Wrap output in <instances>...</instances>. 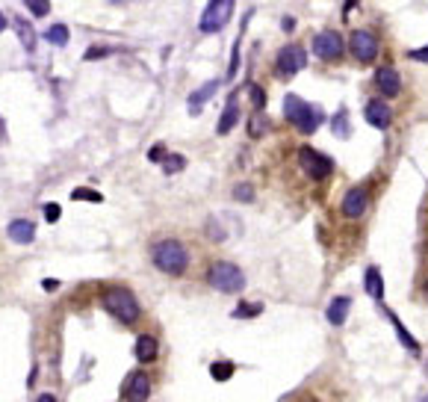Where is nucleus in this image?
Here are the masks:
<instances>
[{
  "label": "nucleus",
  "mask_w": 428,
  "mask_h": 402,
  "mask_svg": "<svg viewBox=\"0 0 428 402\" xmlns=\"http://www.w3.org/2000/svg\"><path fill=\"white\" fill-rule=\"evenodd\" d=\"M420 402H428V397H423V399H420Z\"/></svg>",
  "instance_id": "nucleus-40"
},
{
  "label": "nucleus",
  "mask_w": 428,
  "mask_h": 402,
  "mask_svg": "<svg viewBox=\"0 0 428 402\" xmlns=\"http://www.w3.org/2000/svg\"><path fill=\"white\" fill-rule=\"evenodd\" d=\"M12 27H15L18 38H21V45L27 47V51H33V47H36V33H33V24H27L24 18H12Z\"/></svg>",
  "instance_id": "nucleus-20"
},
{
  "label": "nucleus",
  "mask_w": 428,
  "mask_h": 402,
  "mask_svg": "<svg viewBox=\"0 0 428 402\" xmlns=\"http://www.w3.org/2000/svg\"><path fill=\"white\" fill-rule=\"evenodd\" d=\"M236 372V367L231 364V361H216V364H210V376L216 381H227Z\"/></svg>",
  "instance_id": "nucleus-23"
},
{
  "label": "nucleus",
  "mask_w": 428,
  "mask_h": 402,
  "mask_svg": "<svg viewBox=\"0 0 428 402\" xmlns=\"http://www.w3.org/2000/svg\"><path fill=\"white\" fill-rule=\"evenodd\" d=\"M307 65V51L302 45H286L281 47L275 60V68H278V77H295L302 68Z\"/></svg>",
  "instance_id": "nucleus-6"
},
{
  "label": "nucleus",
  "mask_w": 428,
  "mask_h": 402,
  "mask_svg": "<svg viewBox=\"0 0 428 402\" xmlns=\"http://www.w3.org/2000/svg\"><path fill=\"white\" fill-rule=\"evenodd\" d=\"M298 163H302V169H304L307 175H311L313 181H325V178H331V169H334L331 157L319 154L316 148H302V151H298Z\"/></svg>",
  "instance_id": "nucleus-7"
},
{
  "label": "nucleus",
  "mask_w": 428,
  "mask_h": 402,
  "mask_svg": "<svg viewBox=\"0 0 428 402\" xmlns=\"http://www.w3.org/2000/svg\"><path fill=\"white\" fill-rule=\"evenodd\" d=\"M363 284H366V293H370L375 302H384V281H381V272H378V267L366 269Z\"/></svg>",
  "instance_id": "nucleus-19"
},
{
  "label": "nucleus",
  "mask_w": 428,
  "mask_h": 402,
  "mask_svg": "<svg viewBox=\"0 0 428 402\" xmlns=\"http://www.w3.org/2000/svg\"><path fill=\"white\" fill-rule=\"evenodd\" d=\"M348 311H352V299H348V296H334L331 302H328V308H325V320L331 322V326H343L346 317H348Z\"/></svg>",
  "instance_id": "nucleus-15"
},
{
  "label": "nucleus",
  "mask_w": 428,
  "mask_h": 402,
  "mask_svg": "<svg viewBox=\"0 0 428 402\" xmlns=\"http://www.w3.org/2000/svg\"><path fill=\"white\" fill-rule=\"evenodd\" d=\"M186 166V157H181V154H168L166 160H163V169L168 172V175H174V172H181Z\"/></svg>",
  "instance_id": "nucleus-26"
},
{
  "label": "nucleus",
  "mask_w": 428,
  "mask_h": 402,
  "mask_svg": "<svg viewBox=\"0 0 428 402\" xmlns=\"http://www.w3.org/2000/svg\"><path fill=\"white\" fill-rule=\"evenodd\" d=\"M207 284L216 287L218 293H240L245 287V276L236 263L216 260V263H210V269H207Z\"/></svg>",
  "instance_id": "nucleus-3"
},
{
  "label": "nucleus",
  "mask_w": 428,
  "mask_h": 402,
  "mask_svg": "<svg viewBox=\"0 0 428 402\" xmlns=\"http://www.w3.org/2000/svg\"><path fill=\"white\" fill-rule=\"evenodd\" d=\"M59 216H63V208H59V204H45V219L47 222H56Z\"/></svg>",
  "instance_id": "nucleus-32"
},
{
  "label": "nucleus",
  "mask_w": 428,
  "mask_h": 402,
  "mask_svg": "<svg viewBox=\"0 0 428 402\" xmlns=\"http://www.w3.org/2000/svg\"><path fill=\"white\" fill-rule=\"evenodd\" d=\"M390 320H393V326H396V337H399V340L405 343V349H411V352H420V343H416L411 335H407V328L402 326V320H399V317H393V313H390Z\"/></svg>",
  "instance_id": "nucleus-22"
},
{
  "label": "nucleus",
  "mask_w": 428,
  "mask_h": 402,
  "mask_svg": "<svg viewBox=\"0 0 428 402\" xmlns=\"http://www.w3.org/2000/svg\"><path fill=\"white\" fill-rule=\"evenodd\" d=\"M260 313H263V305H260V302H243V305L236 308L231 317H234V320H251V317H260Z\"/></svg>",
  "instance_id": "nucleus-21"
},
{
  "label": "nucleus",
  "mask_w": 428,
  "mask_h": 402,
  "mask_svg": "<svg viewBox=\"0 0 428 402\" xmlns=\"http://www.w3.org/2000/svg\"><path fill=\"white\" fill-rule=\"evenodd\" d=\"M366 208H370V195H366L363 186H352L340 201V213L346 219H361L366 213Z\"/></svg>",
  "instance_id": "nucleus-11"
},
{
  "label": "nucleus",
  "mask_w": 428,
  "mask_h": 402,
  "mask_svg": "<svg viewBox=\"0 0 428 402\" xmlns=\"http://www.w3.org/2000/svg\"><path fill=\"white\" fill-rule=\"evenodd\" d=\"M366 122L378 127V131H387L393 122V110L387 107V101H370L366 104Z\"/></svg>",
  "instance_id": "nucleus-13"
},
{
  "label": "nucleus",
  "mask_w": 428,
  "mask_h": 402,
  "mask_svg": "<svg viewBox=\"0 0 428 402\" xmlns=\"http://www.w3.org/2000/svg\"><path fill=\"white\" fill-rule=\"evenodd\" d=\"M36 402H56V397H54V394H42V397H38Z\"/></svg>",
  "instance_id": "nucleus-37"
},
{
  "label": "nucleus",
  "mask_w": 428,
  "mask_h": 402,
  "mask_svg": "<svg viewBox=\"0 0 428 402\" xmlns=\"http://www.w3.org/2000/svg\"><path fill=\"white\" fill-rule=\"evenodd\" d=\"M407 56H411L414 63H428V45H425V47H420V51H411Z\"/></svg>",
  "instance_id": "nucleus-34"
},
{
  "label": "nucleus",
  "mask_w": 428,
  "mask_h": 402,
  "mask_svg": "<svg viewBox=\"0 0 428 402\" xmlns=\"http://www.w3.org/2000/svg\"><path fill=\"white\" fill-rule=\"evenodd\" d=\"M106 54H109V47H104V45H95V47H89V51L83 54V60H86V63H92V60H104Z\"/></svg>",
  "instance_id": "nucleus-29"
},
{
  "label": "nucleus",
  "mask_w": 428,
  "mask_h": 402,
  "mask_svg": "<svg viewBox=\"0 0 428 402\" xmlns=\"http://www.w3.org/2000/svg\"><path fill=\"white\" fill-rule=\"evenodd\" d=\"M375 86H378V92H381L384 98H399V92H402V77H399L396 68L384 65V68H378V71H375Z\"/></svg>",
  "instance_id": "nucleus-12"
},
{
  "label": "nucleus",
  "mask_w": 428,
  "mask_h": 402,
  "mask_svg": "<svg viewBox=\"0 0 428 402\" xmlns=\"http://www.w3.org/2000/svg\"><path fill=\"white\" fill-rule=\"evenodd\" d=\"M6 234H9V240L12 243H33V237H36V225L30 222V219H15V222H9V228H6Z\"/></svg>",
  "instance_id": "nucleus-16"
},
{
  "label": "nucleus",
  "mask_w": 428,
  "mask_h": 402,
  "mask_svg": "<svg viewBox=\"0 0 428 402\" xmlns=\"http://www.w3.org/2000/svg\"><path fill=\"white\" fill-rule=\"evenodd\" d=\"M166 148H163V145H154V148L151 151H148V160H151V163H160V160H166Z\"/></svg>",
  "instance_id": "nucleus-33"
},
{
  "label": "nucleus",
  "mask_w": 428,
  "mask_h": 402,
  "mask_svg": "<svg viewBox=\"0 0 428 402\" xmlns=\"http://www.w3.org/2000/svg\"><path fill=\"white\" fill-rule=\"evenodd\" d=\"M248 133H251V136H263V133H266V122H263V115H257V113H254L251 124H248Z\"/></svg>",
  "instance_id": "nucleus-30"
},
{
  "label": "nucleus",
  "mask_w": 428,
  "mask_h": 402,
  "mask_svg": "<svg viewBox=\"0 0 428 402\" xmlns=\"http://www.w3.org/2000/svg\"><path fill=\"white\" fill-rule=\"evenodd\" d=\"M6 30V18H3V12H0V33Z\"/></svg>",
  "instance_id": "nucleus-38"
},
{
  "label": "nucleus",
  "mask_w": 428,
  "mask_h": 402,
  "mask_svg": "<svg viewBox=\"0 0 428 402\" xmlns=\"http://www.w3.org/2000/svg\"><path fill=\"white\" fill-rule=\"evenodd\" d=\"M109 3H127V0H109Z\"/></svg>",
  "instance_id": "nucleus-39"
},
{
  "label": "nucleus",
  "mask_w": 428,
  "mask_h": 402,
  "mask_svg": "<svg viewBox=\"0 0 428 402\" xmlns=\"http://www.w3.org/2000/svg\"><path fill=\"white\" fill-rule=\"evenodd\" d=\"M24 3L36 18H45L47 12H51V0H24Z\"/></svg>",
  "instance_id": "nucleus-27"
},
{
  "label": "nucleus",
  "mask_w": 428,
  "mask_h": 402,
  "mask_svg": "<svg viewBox=\"0 0 428 402\" xmlns=\"http://www.w3.org/2000/svg\"><path fill=\"white\" fill-rule=\"evenodd\" d=\"M251 104H254V110H263L266 107V92L260 86H251Z\"/></svg>",
  "instance_id": "nucleus-31"
},
{
  "label": "nucleus",
  "mask_w": 428,
  "mask_h": 402,
  "mask_svg": "<svg viewBox=\"0 0 428 402\" xmlns=\"http://www.w3.org/2000/svg\"><path fill=\"white\" fill-rule=\"evenodd\" d=\"M133 355L142 361V364H151V361L160 355V343H157L154 335H139L133 343Z\"/></svg>",
  "instance_id": "nucleus-14"
},
{
  "label": "nucleus",
  "mask_w": 428,
  "mask_h": 402,
  "mask_svg": "<svg viewBox=\"0 0 428 402\" xmlns=\"http://www.w3.org/2000/svg\"><path fill=\"white\" fill-rule=\"evenodd\" d=\"M216 89H218V80H210V83H204L201 89H195L192 95H189V113H201V107L210 101Z\"/></svg>",
  "instance_id": "nucleus-18"
},
{
  "label": "nucleus",
  "mask_w": 428,
  "mask_h": 402,
  "mask_svg": "<svg viewBox=\"0 0 428 402\" xmlns=\"http://www.w3.org/2000/svg\"><path fill=\"white\" fill-rule=\"evenodd\" d=\"M313 51H316L319 60L334 63V60H340V56H343L346 42H343V36L337 30H322V33H316V38H313Z\"/></svg>",
  "instance_id": "nucleus-8"
},
{
  "label": "nucleus",
  "mask_w": 428,
  "mask_h": 402,
  "mask_svg": "<svg viewBox=\"0 0 428 402\" xmlns=\"http://www.w3.org/2000/svg\"><path fill=\"white\" fill-rule=\"evenodd\" d=\"M101 302L118 322H124V326H133V322L142 317V308H139L136 296L127 287H106Z\"/></svg>",
  "instance_id": "nucleus-2"
},
{
  "label": "nucleus",
  "mask_w": 428,
  "mask_h": 402,
  "mask_svg": "<svg viewBox=\"0 0 428 402\" xmlns=\"http://www.w3.org/2000/svg\"><path fill=\"white\" fill-rule=\"evenodd\" d=\"M284 115H286V122L298 127L302 133H313L316 127H319V113H316L311 104H304L298 95L284 98Z\"/></svg>",
  "instance_id": "nucleus-4"
},
{
  "label": "nucleus",
  "mask_w": 428,
  "mask_h": 402,
  "mask_svg": "<svg viewBox=\"0 0 428 402\" xmlns=\"http://www.w3.org/2000/svg\"><path fill=\"white\" fill-rule=\"evenodd\" d=\"M425 296H428V284H425Z\"/></svg>",
  "instance_id": "nucleus-41"
},
{
  "label": "nucleus",
  "mask_w": 428,
  "mask_h": 402,
  "mask_svg": "<svg viewBox=\"0 0 428 402\" xmlns=\"http://www.w3.org/2000/svg\"><path fill=\"white\" fill-rule=\"evenodd\" d=\"M234 6H236V0H210L204 9V15H201V21H198L201 33L225 30V24L231 21V15H234Z\"/></svg>",
  "instance_id": "nucleus-5"
},
{
  "label": "nucleus",
  "mask_w": 428,
  "mask_h": 402,
  "mask_svg": "<svg viewBox=\"0 0 428 402\" xmlns=\"http://www.w3.org/2000/svg\"><path fill=\"white\" fill-rule=\"evenodd\" d=\"M122 394L127 402H148V397H151V379H148V372L133 370L131 376L124 379Z\"/></svg>",
  "instance_id": "nucleus-10"
},
{
  "label": "nucleus",
  "mask_w": 428,
  "mask_h": 402,
  "mask_svg": "<svg viewBox=\"0 0 428 402\" xmlns=\"http://www.w3.org/2000/svg\"><path fill=\"white\" fill-rule=\"evenodd\" d=\"M42 287H45L47 293H54V290L59 287V281H56V278H45V281H42Z\"/></svg>",
  "instance_id": "nucleus-35"
},
{
  "label": "nucleus",
  "mask_w": 428,
  "mask_h": 402,
  "mask_svg": "<svg viewBox=\"0 0 428 402\" xmlns=\"http://www.w3.org/2000/svg\"><path fill=\"white\" fill-rule=\"evenodd\" d=\"M284 30H286V33H293V30H295V18H290V15L284 18Z\"/></svg>",
  "instance_id": "nucleus-36"
},
{
  "label": "nucleus",
  "mask_w": 428,
  "mask_h": 402,
  "mask_svg": "<svg viewBox=\"0 0 428 402\" xmlns=\"http://www.w3.org/2000/svg\"><path fill=\"white\" fill-rule=\"evenodd\" d=\"M45 38H47L51 45H56V47H65V45H68V27H65V24H54L51 30L45 33Z\"/></svg>",
  "instance_id": "nucleus-24"
},
{
  "label": "nucleus",
  "mask_w": 428,
  "mask_h": 402,
  "mask_svg": "<svg viewBox=\"0 0 428 402\" xmlns=\"http://www.w3.org/2000/svg\"><path fill=\"white\" fill-rule=\"evenodd\" d=\"M71 199H74V201H95V204H98V201H104V195L95 192V190H89V186H80V190L71 192Z\"/></svg>",
  "instance_id": "nucleus-25"
},
{
  "label": "nucleus",
  "mask_w": 428,
  "mask_h": 402,
  "mask_svg": "<svg viewBox=\"0 0 428 402\" xmlns=\"http://www.w3.org/2000/svg\"><path fill=\"white\" fill-rule=\"evenodd\" d=\"M348 47H352L357 63H375L378 51H381V47H378V38L366 30H354L352 38H348Z\"/></svg>",
  "instance_id": "nucleus-9"
},
{
  "label": "nucleus",
  "mask_w": 428,
  "mask_h": 402,
  "mask_svg": "<svg viewBox=\"0 0 428 402\" xmlns=\"http://www.w3.org/2000/svg\"><path fill=\"white\" fill-rule=\"evenodd\" d=\"M234 199H236V201H243V204H251V201H254V186H251V183L234 186Z\"/></svg>",
  "instance_id": "nucleus-28"
},
{
  "label": "nucleus",
  "mask_w": 428,
  "mask_h": 402,
  "mask_svg": "<svg viewBox=\"0 0 428 402\" xmlns=\"http://www.w3.org/2000/svg\"><path fill=\"white\" fill-rule=\"evenodd\" d=\"M236 122H240V104H236V98H231V101H227V107H225V113H222V119H218V124H216L218 136L231 133Z\"/></svg>",
  "instance_id": "nucleus-17"
},
{
  "label": "nucleus",
  "mask_w": 428,
  "mask_h": 402,
  "mask_svg": "<svg viewBox=\"0 0 428 402\" xmlns=\"http://www.w3.org/2000/svg\"><path fill=\"white\" fill-rule=\"evenodd\" d=\"M151 260L154 267L166 272V276H183L189 267V252L181 240H160L151 249Z\"/></svg>",
  "instance_id": "nucleus-1"
}]
</instances>
